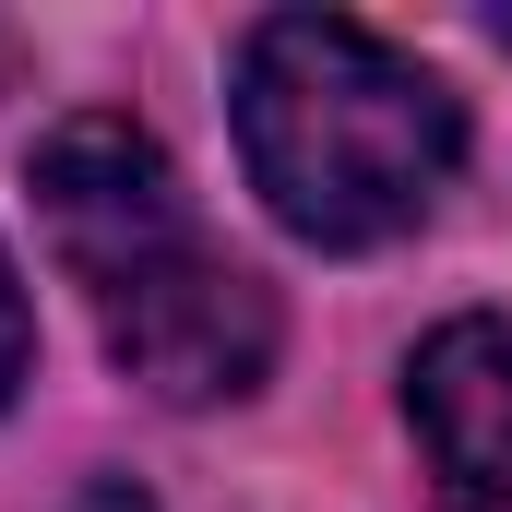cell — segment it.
I'll list each match as a JSON object with an SVG mask.
<instances>
[{
  "label": "cell",
  "mask_w": 512,
  "mask_h": 512,
  "mask_svg": "<svg viewBox=\"0 0 512 512\" xmlns=\"http://www.w3.org/2000/svg\"><path fill=\"white\" fill-rule=\"evenodd\" d=\"M36 215H48V251L84 286L108 358L155 405H227L274 370V298H262L251 262H227L203 239L179 167L143 143L131 120L84 108L36 143Z\"/></svg>",
  "instance_id": "obj_1"
},
{
  "label": "cell",
  "mask_w": 512,
  "mask_h": 512,
  "mask_svg": "<svg viewBox=\"0 0 512 512\" xmlns=\"http://www.w3.org/2000/svg\"><path fill=\"white\" fill-rule=\"evenodd\" d=\"M239 155L274 227L322 251H370L429 215L465 155V108L429 60L346 12H274L239 48Z\"/></svg>",
  "instance_id": "obj_2"
},
{
  "label": "cell",
  "mask_w": 512,
  "mask_h": 512,
  "mask_svg": "<svg viewBox=\"0 0 512 512\" xmlns=\"http://www.w3.org/2000/svg\"><path fill=\"white\" fill-rule=\"evenodd\" d=\"M405 417L441 477V512H512V322H441L405 370Z\"/></svg>",
  "instance_id": "obj_3"
},
{
  "label": "cell",
  "mask_w": 512,
  "mask_h": 512,
  "mask_svg": "<svg viewBox=\"0 0 512 512\" xmlns=\"http://www.w3.org/2000/svg\"><path fill=\"white\" fill-rule=\"evenodd\" d=\"M24 358H36V310H24V286H12V262H0V405L24 382Z\"/></svg>",
  "instance_id": "obj_4"
},
{
  "label": "cell",
  "mask_w": 512,
  "mask_h": 512,
  "mask_svg": "<svg viewBox=\"0 0 512 512\" xmlns=\"http://www.w3.org/2000/svg\"><path fill=\"white\" fill-rule=\"evenodd\" d=\"M72 512H143V501H131L120 477H108V489H84V501H72Z\"/></svg>",
  "instance_id": "obj_5"
}]
</instances>
